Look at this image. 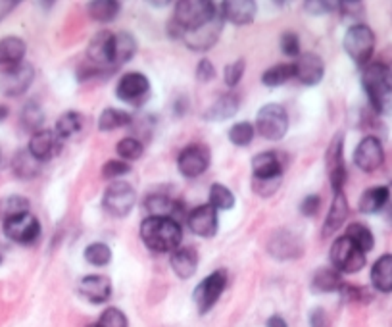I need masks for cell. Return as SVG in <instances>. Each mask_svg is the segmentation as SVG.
Listing matches in <instances>:
<instances>
[{"label": "cell", "mask_w": 392, "mask_h": 327, "mask_svg": "<svg viewBox=\"0 0 392 327\" xmlns=\"http://www.w3.org/2000/svg\"><path fill=\"white\" fill-rule=\"evenodd\" d=\"M362 85L371 102L373 110L381 116H392V70L383 62L369 64L362 74Z\"/></svg>", "instance_id": "6da1fadb"}, {"label": "cell", "mask_w": 392, "mask_h": 327, "mask_svg": "<svg viewBox=\"0 0 392 327\" xmlns=\"http://www.w3.org/2000/svg\"><path fill=\"white\" fill-rule=\"evenodd\" d=\"M140 239L154 253H173L181 247V223L169 218L150 216L140 223Z\"/></svg>", "instance_id": "7a4b0ae2"}, {"label": "cell", "mask_w": 392, "mask_h": 327, "mask_svg": "<svg viewBox=\"0 0 392 327\" xmlns=\"http://www.w3.org/2000/svg\"><path fill=\"white\" fill-rule=\"evenodd\" d=\"M218 13L220 10L215 6V2H210V0H181L175 4L172 21L183 33H191L210 23Z\"/></svg>", "instance_id": "3957f363"}, {"label": "cell", "mask_w": 392, "mask_h": 327, "mask_svg": "<svg viewBox=\"0 0 392 327\" xmlns=\"http://www.w3.org/2000/svg\"><path fill=\"white\" fill-rule=\"evenodd\" d=\"M346 54L354 60V64L358 66H366L367 62L371 60L373 50H375V33L373 29L366 23H354L345 35Z\"/></svg>", "instance_id": "277c9868"}, {"label": "cell", "mask_w": 392, "mask_h": 327, "mask_svg": "<svg viewBox=\"0 0 392 327\" xmlns=\"http://www.w3.org/2000/svg\"><path fill=\"white\" fill-rule=\"evenodd\" d=\"M329 256H331L335 270L342 274H358L367 262L366 253L356 247L348 237H339L335 240L329 250Z\"/></svg>", "instance_id": "5b68a950"}, {"label": "cell", "mask_w": 392, "mask_h": 327, "mask_svg": "<svg viewBox=\"0 0 392 327\" xmlns=\"http://www.w3.org/2000/svg\"><path fill=\"white\" fill-rule=\"evenodd\" d=\"M256 129L267 140H281L289 131V113L281 104H266L256 116Z\"/></svg>", "instance_id": "8992f818"}, {"label": "cell", "mask_w": 392, "mask_h": 327, "mask_svg": "<svg viewBox=\"0 0 392 327\" xmlns=\"http://www.w3.org/2000/svg\"><path fill=\"white\" fill-rule=\"evenodd\" d=\"M135 202H137V193L133 185L127 181H113L104 193L102 206L113 218H125L131 214Z\"/></svg>", "instance_id": "52a82bcc"}, {"label": "cell", "mask_w": 392, "mask_h": 327, "mask_svg": "<svg viewBox=\"0 0 392 327\" xmlns=\"http://www.w3.org/2000/svg\"><path fill=\"white\" fill-rule=\"evenodd\" d=\"M227 287V272L225 270H215L213 274L200 281L198 287L194 289L193 299L194 304L198 308L200 314H206L210 312L215 302L220 301V296L223 294Z\"/></svg>", "instance_id": "ba28073f"}, {"label": "cell", "mask_w": 392, "mask_h": 327, "mask_svg": "<svg viewBox=\"0 0 392 327\" xmlns=\"http://www.w3.org/2000/svg\"><path fill=\"white\" fill-rule=\"evenodd\" d=\"M116 94H118L120 101L127 102V104L140 106L150 94V81H148L147 75L140 74V72H129L118 83Z\"/></svg>", "instance_id": "9c48e42d"}, {"label": "cell", "mask_w": 392, "mask_h": 327, "mask_svg": "<svg viewBox=\"0 0 392 327\" xmlns=\"http://www.w3.org/2000/svg\"><path fill=\"white\" fill-rule=\"evenodd\" d=\"M354 164L366 174L377 172L385 164V148L381 145V140L373 135H367L366 139H362L354 153Z\"/></svg>", "instance_id": "30bf717a"}, {"label": "cell", "mask_w": 392, "mask_h": 327, "mask_svg": "<svg viewBox=\"0 0 392 327\" xmlns=\"http://www.w3.org/2000/svg\"><path fill=\"white\" fill-rule=\"evenodd\" d=\"M210 150L206 145H189L183 148V153L179 154V160H177V167H179L181 175H185L189 179L193 177H200L210 166Z\"/></svg>", "instance_id": "8fae6325"}, {"label": "cell", "mask_w": 392, "mask_h": 327, "mask_svg": "<svg viewBox=\"0 0 392 327\" xmlns=\"http://www.w3.org/2000/svg\"><path fill=\"white\" fill-rule=\"evenodd\" d=\"M223 16L221 12L213 18L210 23H206L204 27H200L196 31H191V33H183L181 40L185 43L186 47L191 50H196V52H204L208 48H212L221 35V27H223Z\"/></svg>", "instance_id": "7c38bea8"}, {"label": "cell", "mask_w": 392, "mask_h": 327, "mask_svg": "<svg viewBox=\"0 0 392 327\" xmlns=\"http://www.w3.org/2000/svg\"><path fill=\"white\" fill-rule=\"evenodd\" d=\"M35 79V70L31 64H20V66L8 70L0 75V91L6 96H20L31 87Z\"/></svg>", "instance_id": "4fadbf2b"}, {"label": "cell", "mask_w": 392, "mask_h": 327, "mask_svg": "<svg viewBox=\"0 0 392 327\" xmlns=\"http://www.w3.org/2000/svg\"><path fill=\"white\" fill-rule=\"evenodd\" d=\"M267 250L277 260H293V258H298L304 247H302L298 235L286 231V229H279L271 235V239L267 243Z\"/></svg>", "instance_id": "5bb4252c"}, {"label": "cell", "mask_w": 392, "mask_h": 327, "mask_svg": "<svg viewBox=\"0 0 392 327\" xmlns=\"http://www.w3.org/2000/svg\"><path fill=\"white\" fill-rule=\"evenodd\" d=\"M186 223L191 227V231L198 237L210 239L218 233V227H220V220H218V210L208 202L202 206L194 208L191 214L186 216Z\"/></svg>", "instance_id": "9a60e30c"}, {"label": "cell", "mask_w": 392, "mask_h": 327, "mask_svg": "<svg viewBox=\"0 0 392 327\" xmlns=\"http://www.w3.org/2000/svg\"><path fill=\"white\" fill-rule=\"evenodd\" d=\"M4 235L8 239L16 240V243H33L39 239L40 223L31 212L29 214L18 216L13 220L4 221Z\"/></svg>", "instance_id": "2e32d148"}, {"label": "cell", "mask_w": 392, "mask_h": 327, "mask_svg": "<svg viewBox=\"0 0 392 327\" xmlns=\"http://www.w3.org/2000/svg\"><path fill=\"white\" fill-rule=\"evenodd\" d=\"M29 153L33 154L39 162L52 160L62 153V139L56 135V131L40 129V131L31 135Z\"/></svg>", "instance_id": "e0dca14e"}, {"label": "cell", "mask_w": 392, "mask_h": 327, "mask_svg": "<svg viewBox=\"0 0 392 327\" xmlns=\"http://www.w3.org/2000/svg\"><path fill=\"white\" fill-rule=\"evenodd\" d=\"M294 67H296V79L306 87L319 85L323 81V75H325V64L318 54L313 52L300 54L298 60L294 62Z\"/></svg>", "instance_id": "ac0fdd59"}, {"label": "cell", "mask_w": 392, "mask_h": 327, "mask_svg": "<svg viewBox=\"0 0 392 327\" xmlns=\"http://www.w3.org/2000/svg\"><path fill=\"white\" fill-rule=\"evenodd\" d=\"M220 12L223 20L233 26H250L258 12V4L254 0H227V2H221Z\"/></svg>", "instance_id": "d6986e66"}, {"label": "cell", "mask_w": 392, "mask_h": 327, "mask_svg": "<svg viewBox=\"0 0 392 327\" xmlns=\"http://www.w3.org/2000/svg\"><path fill=\"white\" fill-rule=\"evenodd\" d=\"M145 210L156 218H169L181 223L183 220V204L179 201H173L166 194H150L145 201Z\"/></svg>", "instance_id": "ffe728a7"}, {"label": "cell", "mask_w": 392, "mask_h": 327, "mask_svg": "<svg viewBox=\"0 0 392 327\" xmlns=\"http://www.w3.org/2000/svg\"><path fill=\"white\" fill-rule=\"evenodd\" d=\"M79 293L93 304H102L112 296V283L104 275H86L79 281Z\"/></svg>", "instance_id": "44dd1931"}, {"label": "cell", "mask_w": 392, "mask_h": 327, "mask_svg": "<svg viewBox=\"0 0 392 327\" xmlns=\"http://www.w3.org/2000/svg\"><path fill=\"white\" fill-rule=\"evenodd\" d=\"M112 48L113 33H110V31H100L89 43V47H86V58L93 62L94 66H112Z\"/></svg>", "instance_id": "7402d4cb"}, {"label": "cell", "mask_w": 392, "mask_h": 327, "mask_svg": "<svg viewBox=\"0 0 392 327\" xmlns=\"http://www.w3.org/2000/svg\"><path fill=\"white\" fill-rule=\"evenodd\" d=\"M26 43L20 37H4L0 39V74L23 64Z\"/></svg>", "instance_id": "603a6c76"}, {"label": "cell", "mask_w": 392, "mask_h": 327, "mask_svg": "<svg viewBox=\"0 0 392 327\" xmlns=\"http://www.w3.org/2000/svg\"><path fill=\"white\" fill-rule=\"evenodd\" d=\"M172 270L181 279H189L196 274L198 267V253L193 247H179L173 250L172 258H169Z\"/></svg>", "instance_id": "cb8c5ba5"}, {"label": "cell", "mask_w": 392, "mask_h": 327, "mask_svg": "<svg viewBox=\"0 0 392 327\" xmlns=\"http://www.w3.org/2000/svg\"><path fill=\"white\" fill-rule=\"evenodd\" d=\"M240 108V96L237 93L221 94L218 101L204 112V120L206 121H223L237 116Z\"/></svg>", "instance_id": "d4e9b609"}, {"label": "cell", "mask_w": 392, "mask_h": 327, "mask_svg": "<svg viewBox=\"0 0 392 327\" xmlns=\"http://www.w3.org/2000/svg\"><path fill=\"white\" fill-rule=\"evenodd\" d=\"M346 218H348V201H346L345 191H340V193H335V196H332L331 208H329L325 226H323V237H329V235L335 233L345 223Z\"/></svg>", "instance_id": "484cf974"}, {"label": "cell", "mask_w": 392, "mask_h": 327, "mask_svg": "<svg viewBox=\"0 0 392 327\" xmlns=\"http://www.w3.org/2000/svg\"><path fill=\"white\" fill-rule=\"evenodd\" d=\"M137 52V39L127 31H120L113 35V48H112V66H123L131 60Z\"/></svg>", "instance_id": "4316f807"}, {"label": "cell", "mask_w": 392, "mask_h": 327, "mask_svg": "<svg viewBox=\"0 0 392 327\" xmlns=\"http://www.w3.org/2000/svg\"><path fill=\"white\" fill-rule=\"evenodd\" d=\"M254 177H283V162L277 153H262L252 158Z\"/></svg>", "instance_id": "83f0119b"}, {"label": "cell", "mask_w": 392, "mask_h": 327, "mask_svg": "<svg viewBox=\"0 0 392 327\" xmlns=\"http://www.w3.org/2000/svg\"><path fill=\"white\" fill-rule=\"evenodd\" d=\"M391 199V189L385 185L367 189L366 193L359 199V212L364 214H377L386 206V202Z\"/></svg>", "instance_id": "f1b7e54d"}, {"label": "cell", "mask_w": 392, "mask_h": 327, "mask_svg": "<svg viewBox=\"0 0 392 327\" xmlns=\"http://www.w3.org/2000/svg\"><path fill=\"white\" fill-rule=\"evenodd\" d=\"M371 283L381 293H392V254H383L373 264Z\"/></svg>", "instance_id": "f546056e"}, {"label": "cell", "mask_w": 392, "mask_h": 327, "mask_svg": "<svg viewBox=\"0 0 392 327\" xmlns=\"http://www.w3.org/2000/svg\"><path fill=\"white\" fill-rule=\"evenodd\" d=\"M43 162L35 158L33 154L29 153V148H23L13 156L12 160V172L16 177L20 179H33L35 175H39Z\"/></svg>", "instance_id": "4dcf8cb0"}, {"label": "cell", "mask_w": 392, "mask_h": 327, "mask_svg": "<svg viewBox=\"0 0 392 327\" xmlns=\"http://www.w3.org/2000/svg\"><path fill=\"white\" fill-rule=\"evenodd\" d=\"M86 12L94 21L100 23H110L113 21L121 12V4L116 0H93L86 4Z\"/></svg>", "instance_id": "1f68e13d"}, {"label": "cell", "mask_w": 392, "mask_h": 327, "mask_svg": "<svg viewBox=\"0 0 392 327\" xmlns=\"http://www.w3.org/2000/svg\"><path fill=\"white\" fill-rule=\"evenodd\" d=\"M342 277L337 270H318L312 279L313 293H335L342 289Z\"/></svg>", "instance_id": "d6a6232c"}, {"label": "cell", "mask_w": 392, "mask_h": 327, "mask_svg": "<svg viewBox=\"0 0 392 327\" xmlns=\"http://www.w3.org/2000/svg\"><path fill=\"white\" fill-rule=\"evenodd\" d=\"M325 164L329 175L339 172V170H345V135L337 133L329 143V148H327L325 154Z\"/></svg>", "instance_id": "836d02e7"}, {"label": "cell", "mask_w": 392, "mask_h": 327, "mask_svg": "<svg viewBox=\"0 0 392 327\" xmlns=\"http://www.w3.org/2000/svg\"><path fill=\"white\" fill-rule=\"evenodd\" d=\"M23 214H29V201L26 196L10 194V196L0 199V220L8 221Z\"/></svg>", "instance_id": "e575fe53"}, {"label": "cell", "mask_w": 392, "mask_h": 327, "mask_svg": "<svg viewBox=\"0 0 392 327\" xmlns=\"http://www.w3.org/2000/svg\"><path fill=\"white\" fill-rule=\"evenodd\" d=\"M133 121L131 113L118 110V108H106L104 112L100 113L99 118V129L100 131H113V129H120V127H127Z\"/></svg>", "instance_id": "d590c367"}, {"label": "cell", "mask_w": 392, "mask_h": 327, "mask_svg": "<svg viewBox=\"0 0 392 327\" xmlns=\"http://www.w3.org/2000/svg\"><path fill=\"white\" fill-rule=\"evenodd\" d=\"M296 77V67L294 64H277V66L269 67L262 75V83L266 87H279L289 79Z\"/></svg>", "instance_id": "8d00e7d4"}, {"label": "cell", "mask_w": 392, "mask_h": 327, "mask_svg": "<svg viewBox=\"0 0 392 327\" xmlns=\"http://www.w3.org/2000/svg\"><path fill=\"white\" fill-rule=\"evenodd\" d=\"M348 239L352 240L356 247H359L364 253H369L375 247V237H373L371 229L364 223H350L346 227V235Z\"/></svg>", "instance_id": "74e56055"}, {"label": "cell", "mask_w": 392, "mask_h": 327, "mask_svg": "<svg viewBox=\"0 0 392 327\" xmlns=\"http://www.w3.org/2000/svg\"><path fill=\"white\" fill-rule=\"evenodd\" d=\"M43 123H45V112H43V108L35 101L27 102L23 110H21V126L29 129V131L37 133V131L43 129Z\"/></svg>", "instance_id": "f35d334b"}, {"label": "cell", "mask_w": 392, "mask_h": 327, "mask_svg": "<svg viewBox=\"0 0 392 327\" xmlns=\"http://www.w3.org/2000/svg\"><path fill=\"white\" fill-rule=\"evenodd\" d=\"M81 127H83V116L79 112H66L56 121V135L60 139H67L72 135L79 133Z\"/></svg>", "instance_id": "ab89813d"}, {"label": "cell", "mask_w": 392, "mask_h": 327, "mask_svg": "<svg viewBox=\"0 0 392 327\" xmlns=\"http://www.w3.org/2000/svg\"><path fill=\"white\" fill-rule=\"evenodd\" d=\"M235 202H237L235 201V194L225 185L213 183L212 187H210V204L215 210H233Z\"/></svg>", "instance_id": "60d3db41"}, {"label": "cell", "mask_w": 392, "mask_h": 327, "mask_svg": "<svg viewBox=\"0 0 392 327\" xmlns=\"http://www.w3.org/2000/svg\"><path fill=\"white\" fill-rule=\"evenodd\" d=\"M85 260L91 264V266L102 267L110 264L112 260V250L104 243H93L85 248Z\"/></svg>", "instance_id": "b9f144b4"}, {"label": "cell", "mask_w": 392, "mask_h": 327, "mask_svg": "<svg viewBox=\"0 0 392 327\" xmlns=\"http://www.w3.org/2000/svg\"><path fill=\"white\" fill-rule=\"evenodd\" d=\"M254 135H256V129L248 121H239L229 129V140L237 147H248L252 143Z\"/></svg>", "instance_id": "7bdbcfd3"}, {"label": "cell", "mask_w": 392, "mask_h": 327, "mask_svg": "<svg viewBox=\"0 0 392 327\" xmlns=\"http://www.w3.org/2000/svg\"><path fill=\"white\" fill-rule=\"evenodd\" d=\"M118 154H120L121 160L131 162V160H139L142 153H145V147H142V143L139 139H135V137H125V139H121L118 143V147H116Z\"/></svg>", "instance_id": "ee69618b"}, {"label": "cell", "mask_w": 392, "mask_h": 327, "mask_svg": "<svg viewBox=\"0 0 392 327\" xmlns=\"http://www.w3.org/2000/svg\"><path fill=\"white\" fill-rule=\"evenodd\" d=\"M283 177H254L252 179V191L262 199H269L277 193V189L281 187Z\"/></svg>", "instance_id": "f6af8a7d"}, {"label": "cell", "mask_w": 392, "mask_h": 327, "mask_svg": "<svg viewBox=\"0 0 392 327\" xmlns=\"http://www.w3.org/2000/svg\"><path fill=\"white\" fill-rule=\"evenodd\" d=\"M99 327H127V316L120 308H108L104 314L100 316Z\"/></svg>", "instance_id": "bcb514c9"}, {"label": "cell", "mask_w": 392, "mask_h": 327, "mask_svg": "<svg viewBox=\"0 0 392 327\" xmlns=\"http://www.w3.org/2000/svg\"><path fill=\"white\" fill-rule=\"evenodd\" d=\"M304 12L312 13V16H325L335 10H339V2H327V0H306L304 4Z\"/></svg>", "instance_id": "7dc6e473"}, {"label": "cell", "mask_w": 392, "mask_h": 327, "mask_svg": "<svg viewBox=\"0 0 392 327\" xmlns=\"http://www.w3.org/2000/svg\"><path fill=\"white\" fill-rule=\"evenodd\" d=\"M246 62L240 58V60L233 62L225 67V74H223V79H225L227 87H237L240 81H242V75H245Z\"/></svg>", "instance_id": "c3c4849f"}, {"label": "cell", "mask_w": 392, "mask_h": 327, "mask_svg": "<svg viewBox=\"0 0 392 327\" xmlns=\"http://www.w3.org/2000/svg\"><path fill=\"white\" fill-rule=\"evenodd\" d=\"M127 174H131V166L125 160H110L102 167V175L106 179H118V177Z\"/></svg>", "instance_id": "681fc988"}, {"label": "cell", "mask_w": 392, "mask_h": 327, "mask_svg": "<svg viewBox=\"0 0 392 327\" xmlns=\"http://www.w3.org/2000/svg\"><path fill=\"white\" fill-rule=\"evenodd\" d=\"M339 12L345 20H358L366 12V6L364 2H358V0H345V2H339Z\"/></svg>", "instance_id": "f907efd6"}, {"label": "cell", "mask_w": 392, "mask_h": 327, "mask_svg": "<svg viewBox=\"0 0 392 327\" xmlns=\"http://www.w3.org/2000/svg\"><path fill=\"white\" fill-rule=\"evenodd\" d=\"M281 50L285 56H300V39L293 31H286L281 35Z\"/></svg>", "instance_id": "816d5d0a"}, {"label": "cell", "mask_w": 392, "mask_h": 327, "mask_svg": "<svg viewBox=\"0 0 392 327\" xmlns=\"http://www.w3.org/2000/svg\"><path fill=\"white\" fill-rule=\"evenodd\" d=\"M321 208V196L319 194H308L304 201L300 202V212L306 218H313L318 214V210Z\"/></svg>", "instance_id": "f5cc1de1"}, {"label": "cell", "mask_w": 392, "mask_h": 327, "mask_svg": "<svg viewBox=\"0 0 392 327\" xmlns=\"http://www.w3.org/2000/svg\"><path fill=\"white\" fill-rule=\"evenodd\" d=\"M213 77H215V67L208 58H202L196 66V79L202 81V83H210Z\"/></svg>", "instance_id": "db71d44e"}, {"label": "cell", "mask_w": 392, "mask_h": 327, "mask_svg": "<svg viewBox=\"0 0 392 327\" xmlns=\"http://www.w3.org/2000/svg\"><path fill=\"white\" fill-rule=\"evenodd\" d=\"M339 293H342V296L348 299V301H367L369 299V294L364 289L356 287V285H346V283L342 285Z\"/></svg>", "instance_id": "11a10c76"}, {"label": "cell", "mask_w": 392, "mask_h": 327, "mask_svg": "<svg viewBox=\"0 0 392 327\" xmlns=\"http://www.w3.org/2000/svg\"><path fill=\"white\" fill-rule=\"evenodd\" d=\"M327 314L323 308H315L312 312V316H310V326L312 327H327Z\"/></svg>", "instance_id": "9f6ffc18"}, {"label": "cell", "mask_w": 392, "mask_h": 327, "mask_svg": "<svg viewBox=\"0 0 392 327\" xmlns=\"http://www.w3.org/2000/svg\"><path fill=\"white\" fill-rule=\"evenodd\" d=\"M18 4H20V2H16V0H13V2H0V21L4 20L8 13L13 12V8L18 6Z\"/></svg>", "instance_id": "6f0895ef"}, {"label": "cell", "mask_w": 392, "mask_h": 327, "mask_svg": "<svg viewBox=\"0 0 392 327\" xmlns=\"http://www.w3.org/2000/svg\"><path fill=\"white\" fill-rule=\"evenodd\" d=\"M267 327H289V326H286L285 318H281V316H271V318L267 320Z\"/></svg>", "instance_id": "680465c9"}, {"label": "cell", "mask_w": 392, "mask_h": 327, "mask_svg": "<svg viewBox=\"0 0 392 327\" xmlns=\"http://www.w3.org/2000/svg\"><path fill=\"white\" fill-rule=\"evenodd\" d=\"M8 113H10V110H8V106H4V104H0V121L6 120Z\"/></svg>", "instance_id": "91938a15"}, {"label": "cell", "mask_w": 392, "mask_h": 327, "mask_svg": "<svg viewBox=\"0 0 392 327\" xmlns=\"http://www.w3.org/2000/svg\"><path fill=\"white\" fill-rule=\"evenodd\" d=\"M152 6H167V2H150Z\"/></svg>", "instance_id": "94428289"}, {"label": "cell", "mask_w": 392, "mask_h": 327, "mask_svg": "<svg viewBox=\"0 0 392 327\" xmlns=\"http://www.w3.org/2000/svg\"><path fill=\"white\" fill-rule=\"evenodd\" d=\"M388 218H391V221H392V206H391V210H388Z\"/></svg>", "instance_id": "6125c7cd"}, {"label": "cell", "mask_w": 392, "mask_h": 327, "mask_svg": "<svg viewBox=\"0 0 392 327\" xmlns=\"http://www.w3.org/2000/svg\"><path fill=\"white\" fill-rule=\"evenodd\" d=\"M86 327H99V323H91V326H86Z\"/></svg>", "instance_id": "be15d7a7"}, {"label": "cell", "mask_w": 392, "mask_h": 327, "mask_svg": "<svg viewBox=\"0 0 392 327\" xmlns=\"http://www.w3.org/2000/svg\"><path fill=\"white\" fill-rule=\"evenodd\" d=\"M2 260H4V258H2V254H0V264H2Z\"/></svg>", "instance_id": "e7e4bbea"}]
</instances>
